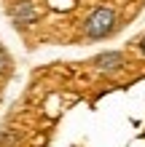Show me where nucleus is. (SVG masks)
I'll return each instance as SVG.
<instances>
[{
  "label": "nucleus",
  "instance_id": "nucleus-1",
  "mask_svg": "<svg viewBox=\"0 0 145 147\" xmlns=\"http://www.w3.org/2000/svg\"><path fill=\"white\" fill-rule=\"evenodd\" d=\"M113 27H116V13L110 11V8H97V11L89 13L83 32H86V38L99 40V38L110 35V32H113Z\"/></svg>",
  "mask_w": 145,
  "mask_h": 147
},
{
  "label": "nucleus",
  "instance_id": "nucleus-2",
  "mask_svg": "<svg viewBox=\"0 0 145 147\" xmlns=\"http://www.w3.org/2000/svg\"><path fill=\"white\" fill-rule=\"evenodd\" d=\"M94 64H97V70H102V72H113V70H118V67L124 64V54H118V51L99 54V56L94 59Z\"/></svg>",
  "mask_w": 145,
  "mask_h": 147
},
{
  "label": "nucleus",
  "instance_id": "nucleus-3",
  "mask_svg": "<svg viewBox=\"0 0 145 147\" xmlns=\"http://www.w3.org/2000/svg\"><path fill=\"white\" fill-rule=\"evenodd\" d=\"M16 19L24 22V24H30V22H35V8H32L30 0H24V3L16 8Z\"/></svg>",
  "mask_w": 145,
  "mask_h": 147
},
{
  "label": "nucleus",
  "instance_id": "nucleus-4",
  "mask_svg": "<svg viewBox=\"0 0 145 147\" xmlns=\"http://www.w3.org/2000/svg\"><path fill=\"white\" fill-rule=\"evenodd\" d=\"M3 70H8V56L0 51V72H3Z\"/></svg>",
  "mask_w": 145,
  "mask_h": 147
},
{
  "label": "nucleus",
  "instance_id": "nucleus-5",
  "mask_svg": "<svg viewBox=\"0 0 145 147\" xmlns=\"http://www.w3.org/2000/svg\"><path fill=\"white\" fill-rule=\"evenodd\" d=\"M140 48H142V54H145V40H142V46H140Z\"/></svg>",
  "mask_w": 145,
  "mask_h": 147
}]
</instances>
